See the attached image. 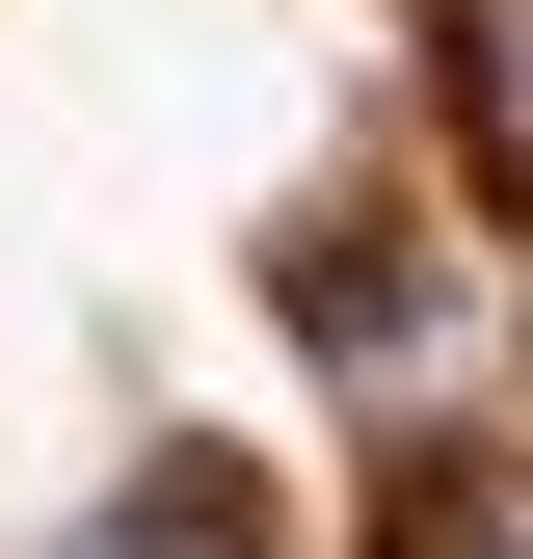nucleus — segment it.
I'll use <instances>...</instances> for the list:
<instances>
[{
	"instance_id": "f257e3e1",
	"label": "nucleus",
	"mask_w": 533,
	"mask_h": 559,
	"mask_svg": "<svg viewBox=\"0 0 533 559\" xmlns=\"http://www.w3.org/2000/svg\"><path fill=\"white\" fill-rule=\"evenodd\" d=\"M427 133L533 214V0H427Z\"/></svg>"
},
{
	"instance_id": "f03ea898",
	"label": "nucleus",
	"mask_w": 533,
	"mask_h": 559,
	"mask_svg": "<svg viewBox=\"0 0 533 559\" xmlns=\"http://www.w3.org/2000/svg\"><path fill=\"white\" fill-rule=\"evenodd\" d=\"M374 559H533V453H400L374 479Z\"/></svg>"
}]
</instances>
